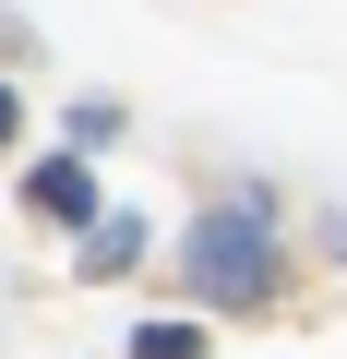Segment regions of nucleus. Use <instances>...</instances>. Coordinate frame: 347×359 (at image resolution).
<instances>
[{
    "label": "nucleus",
    "instance_id": "39448f33",
    "mask_svg": "<svg viewBox=\"0 0 347 359\" xmlns=\"http://www.w3.org/2000/svg\"><path fill=\"white\" fill-rule=\"evenodd\" d=\"M13 132H25V108H13V84H0V144H13Z\"/></svg>",
    "mask_w": 347,
    "mask_h": 359
},
{
    "label": "nucleus",
    "instance_id": "20e7f679",
    "mask_svg": "<svg viewBox=\"0 0 347 359\" xmlns=\"http://www.w3.org/2000/svg\"><path fill=\"white\" fill-rule=\"evenodd\" d=\"M132 252H144V216H96L84 228V276H120Z\"/></svg>",
    "mask_w": 347,
    "mask_h": 359
},
{
    "label": "nucleus",
    "instance_id": "f257e3e1",
    "mask_svg": "<svg viewBox=\"0 0 347 359\" xmlns=\"http://www.w3.org/2000/svg\"><path fill=\"white\" fill-rule=\"evenodd\" d=\"M180 264H192V287H204V299H228V311H252V299H275V240H264V216H252V204H228V216H204Z\"/></svg>",
    "mask_w": 347,
    "mask_h": 359
},
{
    "label": "nucleus",
    "instance_id": "f03ea898",
    "mask_svg": "<svg viewBox=\"0 0 347 359\" xmlns=\"http://www.w3.org/2000/svg\"><path fill=\"white\" fill-rule=\"evenodd\" d=\"M25 204H36V216H60V228H96V216H108L84 156H48V168H25Z\"/></svg>",
    "mask_w": 347,
    "mask_h": 359
},
{
    "label": "nucleus",
    "instance_id": "7ed1b4c3",
    "mask_svg": "<svg viewBox=\"0 0 347 359\" xmlns=\"http://www.w3.org/2000/svg\"><path fill=\"white\" fill-rule=\"evenodd\" d=\"M216 335L192 323V311H168V323H132V359H204Z\"/></svg>",
    "mask_w": 347,
    "mask_h": 359
}]
</instances>
